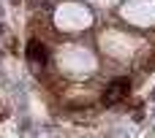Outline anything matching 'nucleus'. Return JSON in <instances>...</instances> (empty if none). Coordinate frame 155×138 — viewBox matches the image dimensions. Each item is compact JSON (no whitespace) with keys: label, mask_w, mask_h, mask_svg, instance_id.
Returning a JSON list of instances; mask_svg holds the SVG:
<instances>
[{"label":"nucleus","mask_w":155,"mask_h":138,"mask_svg":"<svg viewBox=\"0 0 155 138\" xmlns=\"http://www.w3.org/2000/svg\"><path fill=\"white\" fill-rule=\"evenodd\" d=\"M128 89H131L128 79H114V81L106 87V92H104V103H106V106H114L117 100H123V98L128 95Z\"/></svg>","instance_id":"obj_1"},{"label":"nucleus","mask_w":155,"mask_h":138,"mask_svg":"<svg viewBox=\"0 0 155 138\" xmlns=\"http://www.w3.org/2000/svg\"><path fill=\"white\" fill-rule=\"evenodd\" d=\"M0 35H5V27H3V24H0Z\"/></svg>","instance_id":"obj_3"},{"label":"nucleus","mask_w":155,"mask_h":138,"mask_svg":"<svg viewBox=\"0 0 155 138\" xmlns=\"http://www.w3.org/2000/svg\"><path fill=\"white\" fill-rule=\"evenodd\" d=\"M0 16H3V8H0Z\"/></svg>","instance_id":"obj_4"},{"label":"nucleus","mask_w":155,"mask_h":138,"mask_svg":"<svg viewBox=\"0 0 155 138\" xmlns=\"http://www.w3.org/2000/svg\"><path fill=\"white\" fill-rule=\"evenodd\" d=\"M27 60H33V62H46V46L41 43V41H30L27 43Z\"/></svg>","instance_id":"obj_2"}]
</instances>
